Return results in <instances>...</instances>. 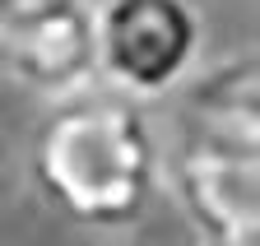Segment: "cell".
<instances>
[{
  "mask_svg": "<svg viewBox=\"0 0 260 246\" xmlns=\"http://www.w3.org/2000/svg\"><path fill=\"white\" fill-rule=\"evenodd\" d=\"M205 51L195 0H98L93 5V84L144 102L181 88Z\"/></svg>",
  "mask_w": 260,
  "mask_h": 246,
  "instance_id": "obj_2",
  "label": "cell"
},
{
  "mask_svg": "<svg viewBox=\"0 0 260 246\" xmlns=\"http://www.w3.org/2000/svg\"><path fill=\"white\" fill-rule=\"evenodd\" d=\"M0 84L51 102L93 88V5L0 0Z\"/></svg>",
  "mask_w": 260,
  "mask_h": 246,
  "instance_id": "obj_4",
  "label": "cell"
},
{
  "mask_svg": "<svg viewBox=\"0 0 260 246\" xmlns=\"http://www.w3.org/2000/svg\"><path fill=\"white\" fill-rule=\"evenodd\" d=\"M32 181L79 228H130L162 186L158 135L140 102L93 84L60 98L42 121L32 139Z\"/></svg>",
  "mask_w": 260,
  "mask_h": 246,
  "instance_id": "obj_1",
  "label": "cell"
},
{
  "mask_svg": "<svg viewBox=\"0 0 260 246\" xmlns=\"http://www.w3.org/2000/svg\"><path fill=\"white\" fill-rule=\"evenodd\" d=\"M162 177L200 246H260V144L190 130Z\"/></svg>",
  "mask_w": 260,
  "mask_h": 246,
  "instance_id": "obj_3",
  "label": "cell"
},
{
  "mask_svg": "<svg viewBox=\"0 0 260 246\" xmlns=\"http://www.w3.org/2000/svg\"><path fill=\"white\" fill-rule=\"evenodd\" d=\"M186 116L195 135H214L228 144H260V60L237 51L195 75L186 88Z\"/></svg>",
  "mask_w": 260,
  "mask_h": 246,
  "instance_id": "obj_5",
  "label": "cell"
}]
</instances>
